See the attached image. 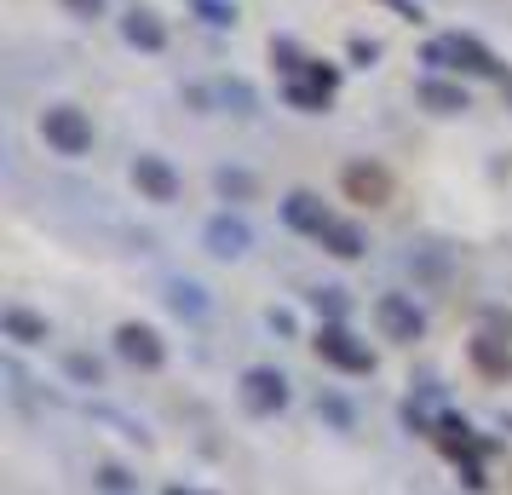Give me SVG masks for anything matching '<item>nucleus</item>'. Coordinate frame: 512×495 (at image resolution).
<instances>
[{
    "mask_svg": "<svg viewBox=\"0 0 512 495\" xmlns=\"http://www.w3.org/2000/svg\"><path fill=\"white\" fill-rule=\"evenodd\" d=\"M346 196L351 202H369V208L392 202V179H386V167H369V162L346 167Z\"/></svg>",
    "mask_w": 512,
    "mask_h": 495,
    "instance_id": "nucleus-9",
    "label": "nucleus"
},
{
    "mask_svg": "<svg viewBox=\"0 0 512 495\" xmlns=\"http://www.w3.org/2000/svg\"><path fill=\"white\" fill-rule=\"evenodd\" d=\"M167 495H202V490H179V484H173V490H167Z\"/></svg>",
    "mask_w": 512,
    "mask_h": 495,
    "instance_id": "nucleus-22",
    "label": "nucleus"
},
{
    "mask_svg": "<svg viewBox=\"0 0 512 495\" xmlns=\"http://www.w3.org/2000/svg\"><path fill=\"white\" fill-rule=\"evenodd\" d=\"M420 104L438 110V116H455V110H466V93L449 87V81H426V87H420Z\"/></svg>",
    "mask_w": 512,
    "mask_h": 495,
    "instance_id": "nucleus-14",
    "label": "nucleus"
},
{
    "mask_svg": "<svg viewBox=\"0 0 512 495\" xmlns=\"http://www.w3.org/2000/svg\"><path fill=\"white\" fill-rule=\"evenodd\" d=\"M426 64H438V70H472V75H501V64L489 58L472 35H443L426 47Z\"/></svg>",
    "mask_w": 512,
    "mask_h": 495,
    "instance_id": "nucleus-3",
    "label": "nucleus"
},
{
    "mask_svg": "<svg viewBox=\"0 0 512 495\" xmlns=\"http://www.w3.org/2000/svg\"><path fill=\"white\" fill-rule=\"evenodd\" d=\"M121 35H127V47H139V52H162L167 47V29L156 12H144V6H133L127 18H121Z\"/></svg>",
    "mask_w": 512,
    "mask_h": 495,
    "instance_id": "nucleus-11",
    "label": "nucleus"
},
{
    "mask_svg": "<svg viewBox=\"0 0 512 495\" xmlns=\"http://www.w3.org/2000/svg\"><path fill=\"white\" fill-rule=\"evenodd\" d=\"M0 329H6V340H18V346H41V340H47V323H41L35 311H24V306L6 311V317H0Z\"/></svg>",
    "mask_w": 512,
    "mask_h": 495,
    "instance_id": "nucleus-13",
    "label": "nucleus"
},
{
    "mask_svg": "<svg viewBox=\"0 0 512 495\" xmlns=\"http://www.w3.org/2000/svg\"><path fill=\"white\" fill-rule=\"evenodd\" d=\"M219 190H225V196H254V179H248V173H231V167H225V173H219Z\"/></svg>",
    "mask_w": 512,
    "mask_h": 495,
    "instance_id": "nucleus-19",
    "label": "nucleus"
},
{
    "mask_svg": "<svg viewBox=\"0 0 512 495\" xmlns=\"http://www.w3.org/2000/svg\"><path fill=\"white\" fill-rule=\"evenodd\" d=\"M64 6H70V12H81V18H98V12H104V0H64Z\"/></svg>",
    "mask_w": 512,
    "mask_h": 495,
    "instance_id": "nucleus-21",
    "label": "nucleus"
},
{
    "mask_svg": "<svg viewBox=\"0 0 512 495\" xmlns=\"http://www.w3.org/2000/svg\"><path fill=\"white\" fill-rule=\"evenodd\" d=\"M311 300H317V311H328V317H340V311H346V300H340V288H317Z\"/></svg>",
    "mask_w": 512,
    "mask_h": 495,
    "instance_id": "nucleus-20",
    "label": "nucleus"
},
{
    "mask_svg": "<svg viewBox=\"0 0 512 495\" xmlns=\"http://www.w3.org/2000/svg\"><path fill=\"white\" fill-rule=\"evenodd\" d=\"M323 248L334 260H357V254H363V236H357V225H340V219H334L323 231Z\"/></svg>",
    "mask_w": 512,
    "mask_h": 495,
    "instance_id": "nucleus-15",
    "label": "nucleus"
},
{
    "mask_svg": "<svg viewBox=\"0 0 512 495\" xmlns=\"http://www.w3.org/2000/svg\"><path fill=\"white\" fill-rule=\"evenodd\" d=\"M472 363H478L484 375L507 380L512 375V346L501 340V334H478V340H472Z\"/></svg>",
    "mask_w": 512,
    "mask_h": 495,
    "instance_id": "nucleus-12",
    "label": "nucleus"
},
{
    "mask_svg": "<svg viewBox=\"0 0 512 495\" xmlns=\"http://www.w3.org/2000/svg\"><path fill=\"white\" fill-rule=\"evenodd\" d=\"M133 185H139L150 202H179V173H173L162 156H133Z\"/></svg>",
    "mask_w": 512,
    "mask_h": 495,
    "instance_id": "nucleus-5",
    "label": "nucleus"
},
{
    "mask_svg": "<svg viewBox=\"0 0 512 495\" xmlns=\"http://www.w3.org/2000/svg\"><path fill=\"white\" fill-rule=\"evenodd\" d=\"M317 357L334 363V369H346V375H369L374 369V352L351 329H340V323H323V329H317Z\"/></svg>",
    "mask_w": 512,
    "mask_h": 495,
    "instance_id": "nucleus-2",
    "label": "nucleus"
},
{
    "mask_svg": "<svg viewBox=\"0 0 512 495\" xmlns=\"http://www.w3.org/2000/svg\"><path fill=\"white\" fill-rule=\"evenodd\" d=\"M70 375L81 380V386H98V380H104V369H98L93 357H81V352H75V357H70Z\"/></svg>",
    "mask_w": 512,
    "mask_h": 495,
    "instance_id": "nucleus-18",
    "label": "nucleus"
},
{
    "mask_svg": "<svg viewBox=\"0 0 512 495\" xmlns=\"http://www.w3.org/2000/svg\"><path fill=\"white\" fill-rule=\"evenodd\" d=\"M167 306L179 311V317H208V294L196 283H167Z\"/></svg>",
    "mask_w": 512,
    "mask_h": 495,
    "instance_id": "nucleus-16",
    "label": "nucleus"
},
{
    "mask_svg": "<svg viewBox=\"0 0 512 495\" xmlns=\"http://www.w3.org/2000/svg\"><path fill=\"white\" fill-rule=\"evenodd\" d=\"M116 352L127 357L133 369H162V340H156V329H144V323H121Z\"/></svg>",
    "mask_w": 512,
    "mask_h": 495,
    "instance_id": "nucleus-6",
    "label": "nucleus"
},
{
    "mask_svg": "<svg viewBox=\"0 0 512 495\" xmlns=\"http://www.w3.org/2000/svg\"><path fill=\"white\" fill-rule=\"evenodd\" d=\"M242 398H248V409H259V415H277L282 403H288V380H282L277 369H248V375H242Z\"/></svg>",
    "mask_w": 512,
    "mask_h": 495,
    "instance_id": "nucleus-7",
    "label": "nucleus"
},
{
    "mask_svg": "<svg viewBox=\"0 0 512 495\" xmlns=\"http://www.w3.org/2000/svg\"><path fill=\"white\" fill-rule=\"evenodd\" d=\"M98 490L104 495H133V484H127V472L121 467H98Z\"/></svg>",
    "mask_w": 512,
    "mask_h": 495,
    "instance_id": "nucleus-17",
    "label": "nucleus"
},
{
    "mask_svg": "<svg viewBox=\"0 0 512 495\" xmlns=\"http://www.w3.org/2000/svg\"><path fill=\"white\" fill-rule=\"evenodd\" d=\"M208 254H219V260H242L248 254V242H254V231H248V219H231V213H219V219H208Z\"/></svg>",
    "mask_w": 512,
    "mask_h": 495,
    "instance_id": "nucleus-8",
    "label": "nucleus"
},
{
    "mask_svg": "<svg viewBox=\"0 0 512 495\" xmlns=\"http://www.w3.org/2000/svg\"><path fill=\"white\" fill-rule=\"evenodd\" d=\"M41 139L58 156H87L93 150V121H87V110H75V104H52V110H41Z\"/></svg>",
    "mask_w": 512,
    "mask_h": 495,
    "instance_id": "nucleus-1",
    "label": "nucleus"
},
{
    "mask_svg": "<svg viewBox=\"0 0 512 495\" xmlns=\"http://www.w3.org/2000/svg\"><path fill=\"white\" fill-rule=\"evenodd\" d=\"M374 323L386 329V340H420L426 334V317H420V306L409 300V294H380V306H374Z\"/></svg>",
    "mask_w": 512,
    "mask_h": 495,
    "instance_id": "nucleus-4",
    "label": "nucleus"
},
{
    "mask_svg": "<svg viewBox=\"0 0 512 495\" xmlns=\"http://www.w3.org/2000/svg\"><path fill=\"white\" fill-rule=\"evenodd\" d=\"M282 219H288L294 231H311V236H323L328 225H334V219H328V208L311 196V190H294V196L282 202Z\"/></svg>",
    "mask_w": 512,
    "mask_h": 495,
    "instance_id": "nucleus-10",
    "label": "nucleus"
}]
</instances>
